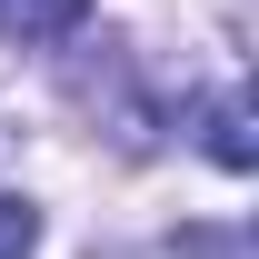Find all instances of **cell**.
Wrapping results in <instances>:
<instances>
[{"label": "cell", "mask_w": 259, "mask_h": 259, "mask_svg": "<svg viewBox=\"0 0 259 259\" xmlns=\"http://www.w3.org/2000/svg\"><path fill=\"white\" fill-rule=\"evenodd\" d=\"M40 249V209L30 199H0V259H30Z\"/></svg>", "instance_id": "obj_3"}, {"label": "cell", "mask_w": 259, "mask_h": 259, "mask_svg": "<svg viewBox=\"0 0 259 259\" xmlns=\"http://www.w3.org/2000/svg\"><path fill=\"white\" fill-rule=\"evenodd\" d=\"M209 160H220V169H249V160H259L249 110H239V100H220V110H209Z\"/></svg>", "instance_id": "obj_2"}, {"label": "cell", "mask_w": 259, "mask_h": 259, "mask_svg": "<svg viewBox=\"0 0 259 259\" xmlns=\"http://www.w3.org/2000/svg\"><path fill=\"white\" fill-rule=\"evenodd\" d=\"M90 0H0V50H40V40L80 30Z\"/></svg>", "instance_id": "obj_1"}]
</instances>
